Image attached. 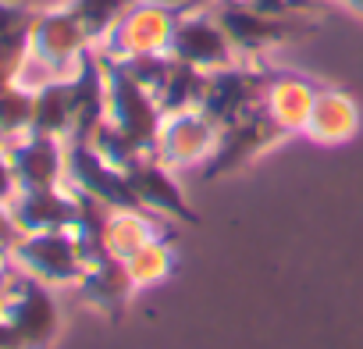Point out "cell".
<instances>
[{
	"label": "cell",
	"mask_w": 363,
	"mask_h": 349,
	"mask_svg": "<svg viewBox=\"0 0 363 349\" xmlns=\"http://www.w3.org/2000/svg\"><path fill=\"white\" fill-rule=\"evenodd\" d=\"M356 132H359L356 100L349 93H342V89H317L303 135L320 143V146H338V143L356 139Z\"/></svg>",
	"instance_id": "16"
},
{
	"label": "cell",
	"mask_w": 363,
	"mask_h": 349,
	"mask_svg": "<svg viewBox=\"0 0 363 349\" xmlns=\"http://www.w3.org/2000/svg\"><path fill=\"white\" fill-rule=\"evenodd\" d=\"M125 174H128V186H132L139 207H146L150 214L171 218V221H186V225L200 221V214L186 200L182 186L174 182V167H167L157 153H143Z\"/></svg>",
	"instance_id": "12"
},
{
	"label": "cell",
	"mask_w": 363,
	"mask_h": 349,
	"mask_svg": "<svg viewBox=\"0 0 363 349\" xmlns=\"http://www.w3.org/2000/svg\"><path fill=\"white\" fill-rule=\"evenodd\" d=\"M167 54L174 61H182V65L203 72V75L242 61L235 43L228 40L214 4H189L186 11H182V18H178V26L171 33Z\"/></svg>",
	"instance_id": "5"
},
{
	"label": "cell",
	"mask_w": 363,
	"mask_h": 349,
	"mask_svg": "<svg viewBox=\"0 0 363 349\" xmlns=\"http://www.w3.org/2000/svg\"><path fill=\"white\" fill-rule=\"evenodd\" d=\"M267 79H271V72L260 61H239V65H228L221 72H211L207 86H203L200 111L218 128L235 125V121H242V118H250L253 111L264 107Z\"/></svg>",
	"instance_id": "7"
},
{
	"label": "cell",
	"mask_w": 363,
	"mask_h": 349,
	"mask_svg": "<svg viewBox=\"0 0 363 349\" xmlns=\"http://www.w3.org/2000/svg\"><path fill=\"white\" fill-rule=\"evenodd\" d=\"M218 4H235L250 11H271V15H292V11H310V0H218Z\"/></svg>",
	"instance_id": "26"
},
{
	"label": "cell",
	"mask_w": 363,
	"mask_h": 349,
	"mask_svg": "<svg viewBox=\"0 0 363 349\" xmlns=\"http://www.w3.org/2000/svg\"><path fill=\"white\" fill-rule=\"evenodd\" d=\"M335 4H338L342 11H349V15L363 18V0H335Z\"/></svg>",
	"instance_id": "29"
},
{
	"label": "cell",
	"mask_w": 363,
	"mask_h": 349,
	"mask_svg": "<svg viewBox=\"0 0 363 349\" xmlns=\"http://www.w3.org/2000/svg\"><path fill=\"white\" fill-rule=\"evenodd\" d=\"M281 139H289V132L260 107L253 111L250 118L235 121V125H225L221 128V139L211 153V160L203 164V179H225V174H235L242 171L246 164L260 160L264 153H271Z\"/></svg>",
	"instance_id": "9"
},
{
	"label": "cell",
	"mask_w": 363,
	"mask_h": 349,
	"mask_svg": "<svg viewBox=\"0 0 363 349\" xmlns=\"http://www.w3.org/2000/svg\"><path fill=\"white\" fill-rule=\"evenodd\" d=\"M33 128V86H0V143H11Z\"/></svg>",
	"instance_id": "24"
},
{
	"label": "cell",
	"mask_w": 363,
	"mask_h": 349,
	"mask_svg": "<svg viewBox=\"0 0 363 349\" xmlns=\"http://www.w3.org/2000/svg\"><path fill=\"white\" fill-rule=\"evenodd\" d=\"M160 228H157V214H150L146 207H118L111 211L107 218V228H104V246L111 257L118 260H128L132 253H139L150 239H157Z\"/></svg>",
	"instance_id": "20"
},
{
	"label": "cell",
	"mask_w": 363,
	"mask_h": 349,
	"mask_svg": "<svg viewBox=\"0 0 363 349\" xmlns=\"http://www.w3.org/2000/svg\"><path fill=\"white\" fill-rule=\"evenodd\" d=\"M89 50L96 47L89 43L82 22L72 15L68 4L36 11L33 33H29V65L22 72V82L36 89L47 79H68Z\"/></svg>",
	"instance_id": "1"
},
{
	"label": "cell",
	"mask_w": 363,
	"mask_h": 349,
	"mask_svg": "<svg viewBox=\"0 0 363 349\" xmlns=\"http://www.w3.org/2000/svg\"><path fill=\"white\" fill-rule=\"evenodd\" d=\"M125 264H128V275H132L135 289H150V285H160L174 271V250L164 236H157L139 253H132Z\"/></svg>",
	"instance_id": "22"
},
{
	"label": "cell",
	"mask_w": 363,
	"mask_h": 349,
	"mask_svg": "<svg viewBox=\"0 0 363 349\" xmlns=\"http://www.w3.org/2000/svg\"><path fill=\"white\" fill-rule=\"evenodd\" d=\"M36 11L0 0V86L22 82V72L29 65V33H33Z\"/></svg>",
	"instance_id": "18"
},
{
	"label": "cell",
	"mask_w": 363,
	"mask_h": 349,
	"mask_svg": "<svg viewBox=\"0 0 363 349\" xmlns=\"http://www.w3.org/2000/svg\"><path fill=\"white\" fill-rule=\"evenodd\" d=\"M15 196H18V182H15L11 153H8V143H0V207H11Z\"/></svg>",
	"instance_id": "27"
},
{
	"label": "cell",
	"mask_w": 363,
	"mask_h": 349,
	"mask_svg": "<svg viewBox=\"0 0 363 349\" xmlns=\"http://www.w3.org/2000/svg\"><path fill=\"white\" fill-rule=\"evenodd\" d=\"M310 4H320V0H310Z\"/></svg>",
	"instance_id": "32"
},
{
	"label": "cell",
	"mask_w": 363,
	"mask_h": 349,
	"mask_svg": "<svg viewBox=\"0 0 363 349\" xmlns=\"http://www.w3.org/2000/svg\"><path fill=\"white\" fill-rule=\"evenodd\" d=\"M189 4H164V0H135V4L118 18V26L107 33V40L96 47L107 61H132L150 54H167L171 33Z\"/></svg>",
	"instance_id": "3"
},
{
	"label": "cell",
	"mask_w": 363,
	"mask_h": 349,
	"mask_svg": "<svg viewBox=\"0 0 363 349\" xmlns=\"http://www.w3.org/2000/svg\"><path fill=\"white\" fill-rule=\"evenodd\" d=\"M0 324H8L26 349H50L61 335V306L40 278L8 267L0 282Z\"/></svg>",
	"instance_id": "2"
},
{
	"label": "cell",
	"mask_w": 363,
	"mask_h": 349,
	"mask_svg": "<svg viewBox=\"0 0 363 349\" xmlns=\"http://www.w3.org/2000/svg\"><path fill=\"white\" fill-rule=\"evenodd\" d=\"M135 4V0H68L72 15L82 22L86 36L93 47H100L107 40V33L118 26V18Z\"/></svg>",
	"instance_id": "23"
},
{
	"label": "cell",
	"mask_w": 363,
	"mask_h": 349,
	"mask_svg": "<svg viewBox=\"0 0 363 349\" xmlns=\"http://www.w3.org/2000/svg\"><path fill=\"white\" fill-rule=\"evenodd\" d=\"M8 153H11L18 193L65 186V174H68V143L65 139L26 132L8 143Z\"/></svg>",
	"instance_id": "13"
},
{
	"label": "cell",
	"mask_w": 363,
	"mask_h": 349,
	"mask_svg": "<svg viewBox=\"0 0 363 349\" xmlns=\"http://www.w3.org/2000/svg\"><path fill=\"white\" fill-rule=\"evenodd\" d=\"M0 282H4V271H0Z\"/></svg>",
	"instance_id": "31"
},
{
	"label": "cell",
	"mask_w": 363,
	"mask_h": 349,
	"mask_svg": "<svg viewBox=\"0 0 363 349\" xmlns=\"http://www.w3.org/2000/svg\"><path fill=\"white\" fill-rule=\"evenodd\" d=\"M18 243V228H15V221H11V211L8 207H0V250H11Z\"/></svg>",
	"instance_id": "28"
},
{
	"label": "cell",
	"mask_w": 363,
	"mask_h": 349,
	"mask_svg": "<svg viewBox=\"0 0 363 349\" xmlns=\"http://www.w3.org/2000/svg\"><path fill=\"white\" fill-rule=\"evenodd\" d=\"M218 139H221V128L200 107H189V111L164 114L157 143H153V153L167 167H174V171H182V167H203L211 160Z\"/></svg>",
	"instance_id": "10"
},
{
	"label": "cell",
	"mask_w": 363,
	"mask_h": 349,
	"mask_svg": "<svg viewBox=\"0 0 363 349\" xmlns=\"http://www.w3.org/2000/svg\"><path fill=\"white\" fill-rule=\"evenodd\" d=\"M89 146H93V150H96V153H100L107 164H114L118 171H128V167H132V164H135V160L146 153V150H139V146H135V143H132L125 132H118L111 121H104V125H100V128L89 135Z\"/></svg>",
	"instance_id": "25"
},
{
	"label": "cell",
	"mask_w": 363,
	"mask_h": 349,
	"mask_svg": "<svg viewBox=\"0 0 363 349\" xmlns=\"http://www.w3.org/2000/svg\"><path fill=\"white\" fill-rule=\"evenodd\" d=\"M65 182L89 196V200H100L104 207L118 211V207H139L132 186H128V174L118 171L114 164H107L89 143H68V174Z\"/></svg>",
	"instance_id": "11"
},
{
	"label": "cell",
	"mask_w": 363,
	"mask_h": 349,
	"mask_svg": "<svg viewBox=\"0 0 363 349\" xmlns=\"http://www.w3.org/2000/svg\"><path fill=\"white\" fill-rule=\"evenodd\" d=\"M75 289L100 314H121L128 306V299L139 292L135 282H132V275H128V264L118 260V257H111V253L100 257V260H93V264H86V271H82V278H79Z\"/></svg>",
	"instance_id": "15"
},
{
	"label": "cell",
	"mask_w": 363,
	"mask_h": 349,
	"mask_svg": "<svg viewBox=\"0 0 363 349\" xmlns=\"http://www.w3.org/2000/svg\"><path fill=\"white\" fill-rule=\"evenodd\" d=\"M171 57V54H167ZM203 86H207V75L189 68V65H182L171 57L167 65V75L157 89V104L164 114H174V111H189V107H200L203 100Z\"/></svg>",
	"instance_id": "21"
},
{
	"label": "cell",
	"mask_w": 363,
	"mask_h": 349,
	"mask_svg": "<svg viewBox=\"0 0 363 349\" xmlns=\"http://www.w3.org/2000/svg\"><path fill=\"white\" fill-rule=\"evenodd\" d=\"M8 267H11V260H8V253H4V250H0V271H8Z\"/></svg>",
	"instance_id": "30"
},
{
	"label": "cell",
	"mask_w": 363,
	"mask_h": 349,
	"mask_svg": "<svg viewBox=\"0 0 363 349\" xmlns=\"http://www.w3.org/2000/svg\"><path fill=\"white\" fill-rule=\"evenodd\" d=\"M11 221L18 236H36V232H72L79 218V193L65 182L54 189H33L18 193L11 200Z\"/></svg>",
	"instance_id": "14"
},
{
	"label": "cell",
	"mask_w": 363,
	"mask_h": 349,
	"mask_svg": "<svg viewBox=\"0 0 363 349\" xmlns=\"http://www.w3.org/2000/svg\"><path fill=\"white\" fill-rule=\"evenodd\" d=\"M72 121H75V100H72V75L68 79H47L33 89V128L40 135L54 139H72Z\"/></svg>",
	"instance_id": "19"
},
{
	"label": "cell",
	"mask_w": 363,
	"mask_h": 349,
	"mask_svg": "<svg viewBox=\"0 0 363 349\" xmlns=\"http://www.w3.org/2000/svg\"><path fill=\"white\" fill-rule=\"evenodd\" d=\"M11 267L40 278L50 289H75L82 271H86V257L79 250V239L72 232H36V236H18V243L8 250Z\"/></svg>",
	"instance_id": "8"
},
{
	"label": "cell",
	"mask_w": 363,
	"mask_h": 349,
	"mask_svg": "<svg viewBox=\"0 0 363 349\" xmlns=\"http://www.w3.org/2000/svg\"><path fill=\"white\" fill-rule=\"evenodd\" d=\"M104 61V82H107V121L125 132L139 150L153 153V143H157V132H160V121H164V111L160 104L153 100L150 89H143L128 72L125 65L118 61Z\"/></svg>",
	"instance_id": "6"
},
{
	"label": "cell",
	"mask_w": 363,
	"mask_h": 349,
	"mask_svg": "<svg viewBox=\"0 0 363 349\" xmlns=\"http://www.w3.org/2000/svg\"><path fill=\"white\" fill-rule=\"evenodd\" d=\"M317 86L306 82L303 75H289V72H271L267 79V93H264V111L289 132V135H303L310 107H313Z\"/></svg>",
	"instance_id": "17"
},
{
	"label": "cell",
	"mask_w": 363,
	"mask_h": 349,
	"mask_svg": "<svg viewBox=\"0 0 363 349\" xmlns=\"http://www.w3.org/2000/svg\"><path fill=\"white\" fill-rule=\"evenodd\" d=\"M214 11L228 33V40L235 43L242 61H260L271 50L296 43L303 36H310L317 26L306 18V11H292V15H271V11H250V8H235V4H218Z\"/></svg>",
	"instance_id": "4"
}]
</instances>
